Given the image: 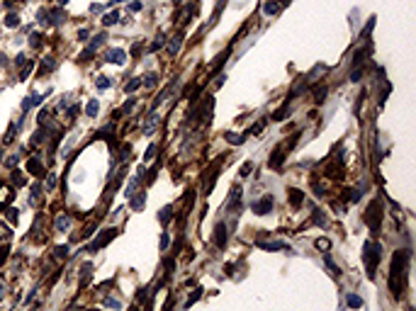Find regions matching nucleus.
<instances>
[{"label":"nucleus","instance_id":"1","mask_svg":"<svg viewBox=\"0 0 416 311\" xmlns=\"http://www.w3.org/2000/svg\"><path fill=\"white\" fill-rule=\"evenodd\" d=\"M411 263V250H397L392 258V275H389V292L399 299L401 289H404V280H406V270Z\"/></svg>","mask_w":416,"mask_h":311},{"label":"nucleus","instance_id":"2","mask_svg":"<svg viewBox=\"0 0 416 311\" xmlns=\"http://www.w3.org/2000/svg\"><path fill=\"white\" fill-rule=\"evenodd\" d=\"M363 250H365V253H363V260H365V267H367V277L375 280V270H377L380 258H382V255H380V253H382V246L375 243V241H367Z\"/></svg>","mask_w":416,"mask_h":311},{"label":"nucleus","instance_id":"3","mask_svg":"<svg viewBox=\"0 0 416 311\" xmlns=\"http://www.w3.org/2000/svg\"><path fill=\"white\" fill-rule=\"evenodd\" d=\"M380 219H382V202H380V200H372L370 207H367V212H365V221H367V226H370L372 233H377Z\"/></svg>","mask_w":416,"mask_h":311},{"label":"nucleus","instance_id":"4","mask_svg":"<svg viewBox=\"0 0 416 311\" xmlns=\"http://www.w3.org/2000/svg\"><path fill=\"white\" fill-rule=\"evenodd\" d=\"M273 204H275L273 197L266 195L263 200H256V202L251 204V209H253V214H261V217H263V214H270V212H273Z\"/></svg>","mask_w":416,"mask_h":311},{"label":"nucleus","instance_id":"5","mask_svg":"<svg viewBox=\"0 0 416 311\" xmlns=\"http://www.w3.org/2000/svg\"><path fill=\"white\" fill-rule=\"evenodd\" d=\"M105 61H110V63H124L127 61V51L124 49H107L105 51Z\"/></svg>","mask_w":416,"mask_h":311},{"label":"nucleus","instance_id":"6","mask_svg":"<svg viewBox=\"0 0 416 311\" xmlns=\"http://www.w3.org/2000/svg\"><path fill=\"white\" fill-rule=\"evenodd\" d=\"M115 236H117V231H115V229H107V231H102V233L98 236V241L90 246V250H100V248H102V246H107V243H110Z\"/></svg>","mask_w":416,"mask_h":311},{"label":"nucleus","instance_id":"7","mask_svg":"<svg viewBox=\"0 0 416 311\" xmlns=\"http://www.w3.org/2000/svg\"><path fill=\"white\" fill-rule=\"evenodd\" d=\"M215 246L217 248H224L227 246V224L224 221L217 224V229H215Z\"/></svg>","mask_w":416,"mask_h":311},{"label":"nucleus","instance_id":"8","mask_svg":"<svg viewBox=\"0 0 416 311\" xmlns=\"http://www.w3.org/2000/svg\"><path fill=\"white\" fill-rule=\"evenodd\" d=\"M27 171H30L32 175H42V173H44V166H42L39 158H30V161H27Z\"/></svg>","mask_w":416,"mask_h":311},{"label":"nucleus","instance_id":"9","mask_svg":"<svg viewBox=\"0 0 416 311\" xmlns=\"http://www.w3.org/2000/svg\"><path fill=\"white\" fill-rule=\"evenodd\" d=\"M68 229H71V217H68V214H61V217L56 219V231L64 233V231H68Z\"/></svg>","mask_w":416,"mask_h":311},{"label":"nucleus","instance_id":"10","mask_svg":"<svg viewBox=\"0 0 416 311\" xmlns=\"http://www.w3.org/2000/svg\"><path fill=\"white\" fill-rule=\"evenodd\" d=\"M258 246H261L263 250H290V246L283 243V241H275V243H261V241H258Z\"/></svg>","mask_w":416,"mask_h":311},{"label":"nucleus","instance_id":"11","mask_svg":"<svg viewBox=\"0 0 416 311\" xmlns=\"http://www.w3.org/2000/svg\"><path fill=\"white\" fill-rule=\"evenodd\" d=\"M156 124H158V114L153 112V114H149V119H146V124H144V134H153Z\"/></svg>","mask_w":416,"mask_h":311},{"label":"nucleus","instance_id":"12","mask_svg":"<svg viewBox=\"0 0 416 311\" xmlns=\"http://www.w3.org/2000/svg\"><path fill=\"white\" fill-rule=\"evenodd\" d=\"M302 202H304V195H302L300 190L292 187V190H290V204H292V207H300Z\"/></svg>","mask_w":416,"mask_h":311},{"label":"nucleus","instance_id":"13","mask_svg":"<svg viewBox=\"0 0 416 311\" xmlns=\"http://www.w3.org/2000/svg\"><path fill=\"white\" fill-rule=\"evenodd\" d=\"M144 204H146L144 192H136V197L132 200V209H134V212H141V209H144Z\"/></svg>","mask_w":416,"mask_h":311},{"label":"nucleus","instance_id":"14","mask_svg":"<svg viewBox=\"0 0 416 311\" xmlns=\"http://www.w3.org/2000/svg\"><path fill=\"white\" fill-rule=\"evenodd\" d=\"M170 219H173V207L168 204V207H163V209L158 212V221H161V224H168Z\"/></svg>","mask_w":416,"mask_h":311},{"label":"nucleus","instance_id":"15","mask_svg":"<svg viewBox=\"0 0 416 311\" xmlns=\"http://www.w3.org/2000/svg\"><path fill=\"white\" fill-rule=\"evenodd\" d=\"M180 44H183V34H175V37H173V42H170V47H168V54H170V56H175V54H178V49H180Z\"/></svg>","mask_w":416,"mask_h":311},{"label":"nucleus","instance_id":"16","mask_svg":"<svg viewBox=\"0 0 416 311\" xmlns=\"http://www.w3.org/2000/svg\"><path fill=\"white\" fill-rule=\"evenodd\" d=\"M90 275H93V265H90V263H83V265H81V282L85 284V282L90 280Z\"/></svg>","mask_w":416,"mask_h":311},{"label":"nucleus","instance_id":"17","mask_svg":"<svg viewBox=\"0 0 416 311\" xmlns=\"http://www.w3.org/2000/svg\"><path fill=\"white\" fill-rule=\"evenodd\" d=\"M278 10H280V0H270V3L263 5V13H266V15H275Z\"/></svg>","mask_w":416,"mask_h":311},{"label":"nucleus","instance_id":"18","mask_svg":"<svg viewBox=\"0 0 416 311\" xmlns=\"http://www.w3.org/2000/svg\"><path fill=\"white\" fill-rule=\"evenodd\" d=\"M98 109H100V102H98V100H90V102L85 105V114H88V117H98Z\"/></svg>","mask_w":416,"mask_h":311},{"label":"nucleus","instance_id":"19","mask_svg":"<svg viewBox=\"0 0 416 311\" xmlns=\"http://www.w3.org/2000/svg\"><path fill=\"white\" fill-rule=\"evenodd\" d=\"M224 139H227L229 143L239 146V143H244V141H246V134H244V136H239V134H232V131H229V134H224Z\"/></svg>","mask_w":416,"mask_h":311},{"label":"nucleus","instance_id":"20","mask_svg":"<svg viewBox=\"0 0 416 311\" xmlns=\"http://www.w3.org/2000/svg\"><path fill=\"white\" fill-rule=\"evenodd\" d=\"M346 301H348V306H350V309H360V306H363V299H360L358 294H348V299H346Z\"/></svg>","mask_w":416,"mask_h":311},{"label":"nucleus","instance_id":"21","mask_svg":"<svg viewBox=\"0 0 416 311\" xmlns=\"http://www.w3.org/2000/svg\"><path fill=\"white\" fill-rule=\"evenodd\" d=\"M156 83H158V76H156V73H149L146 80L141 78V85H146V88H156Z\"/></svg>","mask_w":416,"mask_h":311},{"label":"nucleus","instance_id":"22","mask_svg":"<svg viewBox=\"0 0 416 311\" xmlns=\"http://www.w3.org/2000/svg\"><path fill=\"white\" fill-rule=\"evenodd\" d=\"M117 20H119V15H117V13H110V15H105V17H102V25H105V27H112Z\"/></svg>","mask_w":416,"mask_h":311},{"label":"nucleus","instance_id":"23","mask_svg":"<svg viewBox=\"0 0 416 311\" xmlns=\"http://www.w3.org/2000/svg\"><path fill=\"white\" fill-rule=\"evenodd\" d=\"M95 85H98L100 90H105V88H110V85H112V80H110L107 76H98V80H95Z\"/></svg>","mask_w":416,"mask_h":311},{"label":"nucleus","instance_id":"24","mask_svg":"<svg viewBox=\"0 0 416 311\" xmlns=\"http://www.w3.org/2000/svg\"><path fill=\"white\" fill-rule=\"evenodd\" d=\"M314 246H316L319 250H329V248H331V241H329V238H316Z\"/></svg>","mask_w":416,"mask_h":311},{"label":"nucleus","instance_id":"25","mask_svg":"<svg viewBox=\"0 0 416 311\" xmlns=\"http://www.w3.org/2000/svg\"><path fill=\"white\" fill-rule=\"evenodd\" d=\"M17 25H20L17 15H5V27H17Z\"/></svg>","mask_w":416,"mask_h":311},{"label":"nucleus","instance_id":"26","mask_svg":"<svg viewBox=\"0 0 416 311\" xmlns=\"http://www.w3.org/2000/svg\"><path fill=\"white\" fill-rule=\"evenodd\" d=\"M139 85H141V78H132V80L124 85V90H127V93H132V90H136Z\"/></svg>","mask_w":416,"mask_h":311},{"label":"nucleus","instance_id":"27","mask_svg":"<svg viewBox=\"0 0 416 311\" xmlns=\"http://www.w3.org/2000/svg\"><path fill=\"white\" fill-rule=\"evenodd\" d=\"M312 221H314V224H319V226H326V217H324V214H321L319 209L314 212V217H312Z\"/></svg>","mask_w":416,"mask_h":311},{"label":"nucleus","instance_id":"28","mask_svg":"<svg viewBox=\"0 0 416 311\" xmlns=\"http://www.w3.org/2000/svg\"><path fill=\"white\" fill-rule=\"evenodd\" d=\"M49 17H54V25H61V22H64V13H61V10H51Z\"/></svg>","mask_w":416,"mask_h":311},{"label":"nucleus","instance_id":"29","mask_svg":"<svg viewBox=\"0 0 416 311\" xmlns=\"http://www.w3.org/2000/svg\"><path fill=\"white\" fill-rule=\"evenodd\" d=\"M42 68H44V71H54V68H56V61H54V59L49 56V59H44V63H42Z\"/></svg>","mask_w":416,"mask_h":311},{"label":"nucleus","instance_id":"30","mask_svg":"<svg viewBox=\"0 0 416 311\" xmlns=\"http://www.w3.org/2000/svg\"><path fill=\"white\" fill-rule=\"evenodd\" d=\"M158 246H161V250L166 253V250H168V246H170V236H168V233H163V236H161V243H158Z\"/></svg>","mask_w":416,"mask_h":311},{"label":"nucleus","instance_id":"31","mask_svg":"<svg viewBox=\"0 0 416 311\" xmlns=\"http://www.w3.org/2000/svg\"><path fill=\"white\" fill-rule=\"evenodd\" d=\"M56 258H61V260L68 258V246H59V248H56Z\"/></svg>","mask_w":416,"mask_h":311},{"label":"nucleus","instance_id":"32","mask_svg":"<svg viewBox=\"0 0 416 311\" xmlns=\"http://www.w3.org/2000/svg\"><path fill=\"white\" fill-rule=\"evenodd\" d=\"M163 44H166V37H158V39H156V42L151 44V51H158V49H161Z\"/></svg>","mask_w":416,"mask_h":311},{"label":"nucleus","instance_id":"33","mask_svg":"<svg viewBox=\"0 0 416 311\" xmlns=\"http://www.w3.org/2000/svg\"><path fill=\"white\" fill-rule=\"evenodd\" d=\"M324 97H326V88H319V90L314 93V100H316V102H324Z\"/></svg>","mask_w":416,"mask_h":311},{"label":"nucleus","instance_id":"34","mask_svg":"<svg viewBox=\"0 0 416 311\" xmlns=\"http://www.w3.org/2000/svg\"><path fill=\"white\" fill-rule=\"evenodd\" d=\"M17 163H20V156H10V158L5 161V166H8V168H15Z\"/></svg>","mask_w":416,"mask_h":311},{"label":"nucleus","instance_id":"35","mask_svg":"<svg viewBox=\"0 0 416 311\" xmlns=\"http://www.w3.org/2000/svg\"><path fill=\"white\" fill-rule=\"evenodd\" d=\"M8 253H10V248H8V246H3V248H0V265H3V263L8 260Z\"/></svg>","mask_w":416,"mask_h":311},{"label":"nucleus","instance_id":"36","mask_svg":"<svg viewBox=\"0 0 416 311\" xmlns=\"http://www.w3.org/2000/svg\"><path fill=\"white\" fill-rule=\"evenodd\" d=\"M134 105H136V97H129V100L124 102V107H122V112H129V109H132Z\"/></svg>","mask_w":416,"mask_h":311},{"label":"nucleus","instance_id":"37","mask_svg":"<svg viewBox=\"0 0 416 311\" xmlns=\"http://www.w3.org/2000/svg\"><path fill=\"white\" fill-rule=\"evenodd\" d=\"M251 171H253V163H244V166H241V178H246Z\"/></svg>","mask_w":416,"mask_h":311},{"label":"nucleus","instance_id":"38","mask_svg":"<svg viewBox=\"0 0 416 311\" xmlns=\"http://www.w3.org/2000/svg\"><path fill=\"white\" fill-rule=\"evenodd\" d=\"M200 294H202V289H195V292L190 294V299H187V304H185V306H190L192 301H197V299H200Z\"/></svg>","mask_w":416,"mask_h":311},{"label":"nucleus","instance_id":"39","mask_svg":"<svg viewBox=\"0 0 416 311\" xmlns=\"http://www.w3.org/2000/svg\"><path fill=\"white\" fill-rule=\"evenodd\" d=\"M153 153H156V143H151V146H149V151H146V156H144V161H151V158H153Z\"/></svg>","mask_w":416,"mask_h":311},{"label":"nucleus","instance_id":"40","mask_svg":"<svg viewBox=\"0 0 416 311\" xmlns=\"http://www.w3.org/2000/svg\"><path fill=\"white\" fill-rule=\"evenodd\" d=\"M22 183H25V178L15 171V173H13V185H22Z\"/></svg>","mask_w":416,"mask_h":311},{"label":"nucleus","instance_id":"41","mask_svg":"<svg viewBox=\"0 0 416 311\" xmlns=\"http://www.w3.org/2000/svg\"><path fill=\"white\" fill-rule=\"evenodd\" d=\"M30 107H32V97H25V100H22V109L30 112Z\"/></svg>","mask_w":416,"mask_h":311},{"label":"nucleus","instance_id":"42","mask_svg":"<svg viewBox=\"0 0 416 311\" xmlns=\"http://www.w3.org/2000/svg\"><path fill=\"white\" fill-rule=\"evenodd\" d=\"M47 187H49V190H54V187H56V175H49V180H47Z\"/></svg>","mask_w":416,"mask_h":311},{"label":"nucleus","instance_id":"43","mask_svg":"<svg viewBox=\"0 0 416 311\" xmlns=\"http://www.w3.org/2000/svg\"><path fill=\"white\" fill-rule=\"evenodd\" d=\"M88 37H90V32H88V30H81V32H78V39H81V42H85Z\"/></svg>","mask_w":416,"mask_h":311},{"label":"nucleus","instance_id":"44","mask_svg":"<svg viewBox=\"0 0 416 311\" xmlns=\"http://www.w3.org/2000/svg\"><path fill=\"white\" fill-rule=\"evenodd\" d=\"M132 54H134V56H139V54H141V42H136V44L132 47Z\"/></svg>","mask_w":416,"mask_h":311},{"label":"nucleus","instance_id":"45","mask_svg":"<svg viewBox=\"0 0 416 311\" xmlns=\"http://www.w3.org/2000/svg\"><path fill=\"white\" fill-rule=\"evenodd\" d=\"M5 214H8V217H10V221H17V212H15V209H8V212H5Z\"/></svg>","mask_w":416,"mask_h":311},{"label":"nucleus","instance_id":"46","mask_svg":"<svg viewBox=\"0 0 416 311\" xmlns=\"http://www.w3.org/2000/svg\"><path fill=\"white\" fill-rule=\"evenodd\" d=\"M129 10H132V13H139V10H141V3H132Z\"/></svg>","mask_w":416,"mask_h":311},{"label":"nucleus","instance_id":"47","mask_svg":"<svg viewBox=\"0 0 416 311\" xmlns=\"http://www.w3.org/2000/svg\"><path fill=\"white\" fill-rule=\"evenodd\" d=\"M105 306H115V309H117V306H119V301H115V299H105Z\"/></svg>","mask_w":416,"mask_h":311},{"label":"nucleus","instance_id":"48","mask_svg":"<svg viewBox=\"0 0 416 311\" xmlns=\"http://www.w3.org/2000/svg\"><path fill=\"white\" fill-rule=\"evenodd\" d=\"M102 10H105V5H93L90 8V13H102Z\"/></svg>","mask_w":416,"mask_h":311},{"label":"nucleus","instance_id":"49","mask_svg":"<svg viewBox=\"0 0 416 311\" xmlns=\"http://www.w3.org/2000/svg\"><path fill=\"white\" fill-rule=\"evenodd\" d=\"M39 39H42L39 34H32V47H39Z\"/></svg>","mask_w":416,"mask_h":311},{"label":"nucleus","instance_id":"50","mask_svg":"<svg viewBox=\"0 0 416 311\" xmlns=\"http://www.w3.org/2000/svg\"><path fill=\"white\" fill-rule=\"evenodd\" d=\"M292 3V0H283V5H290Z\"/></svg>","mask_w":416,"mask_h":311},{"label":"nucleus","instance_id":"51","mask_svg":"<svg viewBox=\"0 0 416 311\" xmlns=\"http://www.w3.org/2000/svg\"><path fill=\"white\" fill-rule=\"evenodd\" d=\"M59 3H61V5H66V3H68V0H59Z\"/></svg>","mask_w":416,"mask_h":311},{"label":"nucleus","instance_id":"52","mask_svg":"<svg viewBox=\"0 0 416 311\" xmlns=\"http://www.w3.org/2000/svg\"><path fill=\"white\" fill-rule=\"evenodd\" d=\"M175 3H183V0H175Z\"/></svg>","mask_w":416,"mask_h":311},{"label":"nucleus","instance_id":"53","mask_svg":"<svg viewBox=\"0 0 416 311\" xmlns=\"http://www.w3.org/2000/svg\"><path fill=\"white\" fill-rule=\"evenodd\" d=\"M0 156H3V153H0Z\"/></svg>","mask_w":416,"mask_h":311}]
</instances>
